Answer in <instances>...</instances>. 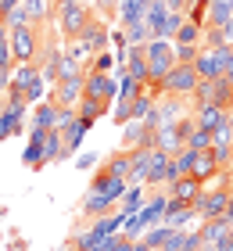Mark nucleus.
I'll return each mask as SVG.
<instances>
[{
	"label": "nucleus",
	"mask_w": 233,
	"mask_h": 251,
	"mask_svg": "<svg viewBox=\"0 0 233 251\" xmlns=\"http://www.w3.org/2000/svg\"><path fill=\"white\" fill-rule=\"evenodd\" d=\"M7 50H11V61L15 65H40L43 58V32L40 25H22V29H11L7 32Z\"/></svg>",
	"instance_id": "f257e3e1"
},
{
	"label": "nucleus",
	"mask_w": 233,
	"mask_h": 251,
	"mask_svg": "<svg viewBox=\"0 0 233 251\" xmlns=\"http://www.w3.org/2000/svg\"><path fill=\"white\" fill-rule=\"evenodd\" d=\"M7 94H11V97H22L26 104H40L43 94H47V83H43L40 65H15Z\"/></svg>",
	"instance_id": "f03ea898"
},
{
	"label": "nucleus",
	"mask_w": 233,
	"mask_h": 251,
	"mask_svg": "<svg viewBox=\"0 0 233 251\" xmlns=\"http://www.w3.org/2000/svg\"><path fill=\"white\" fill-rule=\"evenodd\" d=\"M176 68V47L172 40H151L147 43V83H165V75Z\"/></svg>",
	"instance_id": "7ed1b4c3"
},
{
	"label": "nucleus",
	"mask_w": 233,
	"mask_h": 251,
	"mask_svg": "<svg viewBox=\"0 0 233 251\" xmlns=\"http://www.w3.org/2000/svg\"><path fill=\"white\" fill-rule=\"evenodd\" d=\"M83 83H86V72H72V75H61L57 83L47 90V100H54L61 111H76L79 100H83Z\"/></svg>",
	"instance_id": "20e7f679"
},
{
	"label": "nucleus",
	"mask_w": 233,
	"mask_h": 251,
	"mask_svg": "<svg viewBox=\"0 0 233 251\" xmlns=\"http://www.w3.org/2000/svg\"><path fill=\"white\" fill-rule=\"evenodd\" d=\"M54 18H57V32L68 40H79L83 36V29L93 22V7L90 4H76V7H61V11H54Z\"/></svg>",
	"instance_id": "39448f33"
},
{
	"label": "nucleus",
	"mask_w": 233,
	"mask_h": 251,
	"mask_svg": "<svg viewBox=\"0 0 233 251\" xmlns=\"http://www.w3.org/2000/svg\"><path fill=\"white\" fill-rule=\"evenodd\" d=\"M26 119H29V104L22 97L4 94V104H0V140L18 136L22 129H26Z\"/></svg>",
	"instance_id": "423d86ee"
},
{
	"label": "nucleus",
	"mask_w": 233,
	"mask_h": 251,
	"mask_svg": "<svg viewBox=\"0 0 233 251\" xmlns=\"http://www.w3.org/2000/svg\"><path fill=\"white\" fill-rule=\"evenodd\" d=\"M115 97H119V86H115V79H111V75H104V72H86V83H83V100L111 108V104H115Z\"/></svg>",
	"instance_id": "0eeeda50"
},
{
	"label": "nucleus",
	"mask_w": 233,
	"mask_h": 251,
	"mask_svg": "<svg viewBox=\"0 0 233 251\" xmlns=\"http://www.w3.org/2000/svg\"><path fill=\"white\" fill-rule=\"evenodd\" d=\"M197 83H201V79H197V72H194L190 65H176V68H172V72L165 75V83H161V86H165V94H169V97L190 100V97H194V90H197Z\"/></svg>",
	"instance_id": "6e6552de"
},
{
	"label": "nucleus",
	"mask_w": 233,
	"mask_h": 251,
	"mask_svg": "<svg viewBox=\"0 0 233 251\" xmlns=\"http://www.w3.org/2000/svg\"><path fill=\"white\" fill-rule=\"evenodd\" d=\"M226 204H230V190L226 187H212V190L205 187V194L194 204V212H197V219H201V223H208V219H223Z\"/></svg>",
	"instance_id": "1a4fd4ad"
},
{
	"label": "nucleus",
	"mask_w": 233,
	"mask_h": 251,
	"mask_svg": "<svg viewBox=\"0 0 233 251\" xmlns=\"http://www.w3.org/2000/svg\"><path fill=\"white\" fill-rule=\"evenodd\" d=\"M79 43H83V50L90 54V58H97V54L111 50V25H108V22H101L97 15H93V22H90V25L83 29Z\"/></svg>",
	"instance_id": "9d476101"
},
{
	"label": "nucleus",
	"mask_w": 233,
	"mask_h": 251,
	"mask_svg": "<svg viewBox=\"0 0 233 251\" xmlns=\"http://www.w3.org/2000/svg\"><path fill=\"white\" fill-rule=\"evenodd\" d=\"M151 151H161V154H169V158H176L183 151V136L176 126H158L155 133H151Z\"/></svg>",
	"instance_id": "9b49d317"
},
{
	"label": "nucleus",
	"mask_w": 233,
	"mask_h": 251,
	"mask_svg": "<svg viewBox=\"0 0 233 251\" xmlns=\"http://www.w3.org/2000/svg\"><path fill=\"white\" fill-rule=\"evenodd\" d=\"M165 208H169V190H165V187H161V190H147V201H144V208H140L147 230L165 219Z\"/></svg>",
	"instance_id": "f8f14e48"
},
{
	"label": "nucleus",
	"mask_w": 233,
	"mask_h": 251,
	"mask_svg": "<svg viewBox=\"0 0 233 251\" xmlns=\"http://www.w3.org/2000/svg\"><path fill=\"white\" fill-rule=\"evenodd\" d=\"M169 201H180V204H197V198L205 194V183H197L194 176H180L176 183H169Z\"/></svg>",
	"instance_id": "ddd939ff"
},
{
	"label": "nucleus",
	"mask_w": 233,
	"mask_h": 251,
	"mask_svg": "<svg viewBox=\"0 0 233 251\" xmlns=\"http://www.w3.org/2000/svg\"><path fill=\"white\" fill-rule=\"evenodd\" d=\"M122 68H126V75L136 79L140 86H147V43L144 47H129L122 54Z\"/></svg>",
	"instance_id": "4468645a"
},
{
	"label": "nucleus",
	"mask_w": 233,
	"mask_h": 251,
	"mask_svg": "<svg viewBox=\"0 0 233 251\" xmlns=\"http://www.w3.org/2000/svg\"><path fill=\"white\" fill-rule=\"evenodd\" d=\"M61 126V108L54 104V100H40V104H32V129H43V133H51Z\"/></svg>",
	"instance_id": "2eb2a0df"
},
{
	"label": "nucleus",
	"mask_w": 233,
	"mask_h": 251,
	"mask_svg": "<svg viewBox=\"0 0 233 251\" xmlns=\"http://www.w3.org/2000/svg\"><path fill=\"white\" fill-rule=\"evenodd\" d=\"M79 208H83V215L93 223V219H101V215H111L115 208H119V201L108 198V194H101V190H90L86 198H83V204H79Z\"/></svg>",
	"instance_id": "dca6fc26"
},
{
	"label": "nucleus",
	"mask_w": 233,
	"mask_h": 251,
	"mask_svg": "<svg viewBox=\"0 0 233 251\" xmlns=\"http://www.w3.org/2000/svg\"><path fill=\"white\" fill-rule=\"evenodd\" d=\"M169 165H172V158H169V154H161V151H155V154H151V169H147L144 187H147V190H161V187H169Z\"/></svg>",
	"instance_id": "f3484780"
},
{
	"label": "nucleus",
	"mask_w": 233,
	"mask_h": 251,
	"mask_svg": "<svg viewBox=\"0 0 233 251\" xmlns=\"http://www.w3.org/2000/svg\"><path fill=\"white\" fill-rule=\"evenodd\" d=\"M165 22H169V4L165 0H151V7H147V32H151V40H169Z\"/></svg>",
	"instance_id": "a211bd4d"
},
{
	"label": "nucleus",
	"mask_w": 233,
	"mask_h": 251,
	"mask_svg": "<svg viewBox=\"0 0 233 251\" xmlns=\"http://www.w3.org/2000/svg\"><path fill=\"white\" fill-rule=\"evenodd\" d=\"M43 151H47V133H43V129H32V133H29V147L22 151V162H26L29 169H47Z\"/></svg>",
	"instance_id": "6ab92c4d"
},
{
	"label": "nucleus",
	"mask_w": 233,
	"mask_h": 251,
	"mask_svg": "<svg viewBox=\"0 0 233 251\" xmlns=\"http://www.w3.org/2000/svg\"><path fill=\"white\" fill-rule=\"evenodd\" d=\"M147 7H151V0H119V29L144 22L147 18Z\"/></svg>",
	"instance_id": "aec40b11"
},
{
	"label": "nucleus",
	"mask_w": 233,
	"mask_h": 251,
	"mask_svg": "<svg viewBox=\"0 0 233 251\" xmlns=\"http://www.w3.org/2000/svg\"><path fill=\"white\" fill-rule=\"evenodd\" d=\"M133 147H151V129L136 119L122 126V151H133Z\"/></svg>",
	"instance_id": "412c9836"
},
{
	"label": "nucleus",
	"mask_w": 233,
	"mask_h": 251,
	"mask_svg": "<svg viewBox=\"0 0 233 251\" xmlns=\"http://www.w3.org/2000/svg\"><path fill=\"white\" fill-rule=\"evenodd\" d=\"M190 68L197 72V79H201V83H215V79H223V72H219V58H215V50H201V54H197V61H194Z\"/></svg>",
	"instance_id": "4be33fe9"
},
{
	"label": "nucleus",
	"mask_w": 233,
	"mask_h": 251,
	"mask_svg": "<svg viewBox=\"0 0 233 251\" xmlns=\"http://www.w3.org/2000/svg\"><path fill=\"white\" fill-rule=\"evenodd\" d=\"M230 22H233V0H212V4H208L205 29H223Z\"/></svg>",
	"instance_id": "5701e85b"
},
{
	"label": "nucleus",
	"mask_w": 233,
	"mask_h": 251,
	"mask_svg": "<svg viewBox=\"0 0 233 251\" xmlns=\"http://www.w3.org/2000/svg\"><path fill=\"white\" fill-rule=\"evenodd\" d=\"M190 115H194V122L201 126V129H208V133H215L219 126L226 122V111H223V108H215V104H201V108H194Z\"/></svg>",
	"instance_id": "b1692460"
},
{
	"label": "nucleus",
	"mask_w": 233,
	"mask_h": 251,
	"mask_svg": "<svg viewBox=\"0 0 233 251\" xmlns=\"http://www.w3.org/2000/svg\"><path fill=\"white\" fill-rule=\"evenodd\" d=\"M201 40H205V29H201V25H194L190 18H186L183 25L172 32V47H205Z\"/></svg>",
	"instance_id": "393cba45"
},
{
	"label": "nucleus",
	"mask_w": 233,
	"mask_h": 251,
	"mask_svg": "<svg viewBox=\"0 0 233 251\" xmlns=\"http://www.w3.org/2000/svg\"><path fill=\"white\" fill-rule=\"evenodd\" d=\"M219 173H223V169L215 165V154H212V151H201V154H197V162H194V173H190V176L197 179V183H205V187H208Z\"/></svg>",
	"instance_id": "a878e982"
},
{
	"label": "nucleus",
	"mask_w": 233,
	"mask_h": 251,
	"mask_svg": "<svg viewBox=\"0 0 233 251\" xmlns=\"http://www.w3.org/2000/svg\"><path fill=\"white\" fill-rule=\"evenodd\" d=\"M230 230H233V226L226 219H208V223L197 226V237H201V244H219Z\"/></svg>",
	"instance_id": "bb28decb"
},
{
	"label": "nucleus",
	"mask_w": 233,
	"mask_h": 251,
	"mask_svg": "<svg viewBox=\"0 0 233 251\" xmlns=\"http://www.w3.org/2000/svg\"><path fill=\"white\" fill-rule=\"evenodd\" d=\"M144 201H147V187H129L122 194V201H119V212L129 219V215H136L140 208H144Z\"/></svg>",
	"instance_id": "cd10ccee"
},
{
	"label": "nucleus",
	"mask_w": 233,
	"mask_h": 251,
	"mask_svg": "<svg viewBox=\"0 0 233 251\" xmlns=\"http://www.w3.org/2000/svg\"><path fill=\"white\" fill-rule=\"evenodd\" d=\"M101 173H108V176H119V179H126V176H129V151H111L108 158H104Z\"/></svg>",
	"instance_id": "c85d7f7f"
},
{
	"label": "nucleus",
	"mask_w": 233,
	"mask_h": 251,
	"mask_svg": "<svg viewBox=\"0 0 233 251\" xmlns=\"http://www.w3.org/2000/svg\"><path fill=\"white\" fill-rule=\"evenodd\" d=\"M104 241L93 230H83V233H76V237H68V251H101Z\"/></svg>",
	"instance_id": "c756f323"
},
{
	"label": "nucleus",
	"mask_w": 233,
	"mask_h": 251,
	"mask_svg": "<svg viewBox=\"0 0 233 251\" xmlns=\"http://www.w3.org/2000/svg\"><path fill=\"white\" fill-rule=\"evenodd\" d=\"M22 7L29 11V18L36 22V25H43V22L54 15V0H22Z\"/></svg>",
	"instance_id": "7c9ffc66"
},
{
	"label": "nucleus",
	"mask_w": 233,
	"mask_h": 251,
	"mask_svg": "<svg viewBox=\"0 0 233 251\" xmlns=\"http://www.w3.org/2000/svg\"><path fill=\"white\" fill-rule=\"evenodd\" d=\"M183 147H190V151H197V154H201V151H212V133H208V129H201V126H194Z\"/></svg>",
	"instance_id": "2f4dec72"
},
{
	"label": "nucleus",
	"mask_w": 233,
	"mask_h": 251,
	"mask_svg": "<svg viewBox=\"0 0 233 251\" xmlns=\"http://www.w3.org/2000/svg\"><path fill=\"white\" fill-rule=\"evenodd\" d=\"M155 104H158V100L144 90V94H140V97L133 100V119H136V122H147L151 115H155Z\"/></svg>",
	"instance_id": "473e14b6"
},
{
	"label": "nucleus",
	"mask_w": 233,
	"mask_h": 251,
	"mask_svg": "<svg viewBox=\"0 0 233 251\" xmlns=\"http://www.w3.org/2000/svg\"><path fill=\"white\" fill-rule=\"evenodd\" d=\"M165 241H169V226H165V223L151 226V230L144 233V244H147L151 251H161V248H165Z\"/></svg>",
	"instance_id": "72a5a7b5"
},
{
	"label": "nucleus",
	"mask_w": 233,
	"mask_h": 251,
	"mask_svg": "<svg viewBox=\"0 0 233 251\" xmlns=\"http://www.w3.org/2000/svg\"><path fill=\"white\" fill-rule=\"evenodd\" d=\"M90 7H93V4H90ZM93 15H97L101 22H108V25H111V22L119 18V0H97V7H93Z\"/></svg>",
	"instance_id": "f704fd0d"
},
{
	"label": "nucleus",
	"mask_w": 233,
	"mask_h": 251,
	"mask_svg": "<svg viewBox=\"0 0 233 251\" xmlns=\"http://www.w3.org/2000/svg\"><path fill=\"white\" fill-rule=\"evenodd\" d=\"M115 65H119V58H115L111 50H104V54H97V58L90 61V72H104V75H111V72H115Z\"/></svg>",
	"instance_id": "c9c22d12"
},
{
	"label": "nucleus",
	"mask_w": 233,
	"mask_h": 251,
	"mask_svg": "<svg viewBox=\"0 0 233 251\" xmlns=\"http://www.w3.org/2000/svg\"><path fill=\"white\" fill-rule=\"evenodd\" d=\"M194 162H197V151H190V147H183V151L172 158V165L180 169V176H190L194 173Z\"/></svg>",
	"instance_id": "e433bc0d"
},
{
	"label": "nucleus",
	"mask_w": 233,
	"mask_h": 251,
	"mask_svg": "<svg viewBox=\"0 0 233 251\" xmlns=\"http://www.w3.org/2000/svg\"><path fill=\"white\" fill-rule=\"evenodd\" d=\"M205 50H219V47H230V43H226V32L223 29H205Z\"/></svg>",
	"instance_id": "4c0bfd02"
},
{
	"label": "nucleus",
	"mask_w": 233,
	"mask_h": 251,
	"mask_svg": "<svg viewBox=\"0 0 233 251\" xmlns=\"http://www.w3.org/2000/svg\"><path fill=\"white\" fill-rule=\"evenodd\" d=\"M212 147H233V129H230V122H223V126L212 133Z\"/></svg>",
	"instance_id": "58836bf2"
},
{
	"label": "nucleus",
	"mask_w": 233,
	"mask_h": 251,
	"mask_svg": "<svg viewBox=\"0 0 233 251\" xmlns=\"http://www.w3.org/2000/svg\"><path fill=\"white\" fill-rule=\"evenodd\" d=\"M186 233H190V230H172V226H169V241H165V248H161V251H183Z\"/></svg>",
	"instance_id": "ea45409f"
},
{
	"label": "nucleus",
	"mask_w": 233,
	"mask_h": 251,
	"mask_svg": "<svg viewBox=\"0 0 233 251\" xmlns=\"http://www.w3.org/2000/svg\"><path fill=\"white\" fill-rule=\"evenodd\" d=\"M101 251H133V241H129V237H122V233H115V237H108V241H104Z\"/></svg>",
	"instance_id": "a19ab883"
},
{
	"label": "nucleus",
	"mask_w": 233,
	"mask_h": 251,
	"mask_svg": "<svg viewBox=\"0 0 233 251\" xmlns=\"http://www.w3.org/2000/svg\"><path fill=\"white\" fill-rule=\"evenodd\" d=\"M115 122L119 126L133 122V100H115Z\"/></svg>",
	"instance_id": "79ce46f5"
},
{
	"label": "nucleus",
	"mask_w": 233,
	"mask_h": 251,
	"mask_svg": "<svg viewBox=\"0 0 233 251\" xmlns=\"http://www.w3.org/2000/svg\"><path fill=\"white\" fill-rule=\"evenodd\" d=\"M205 47H176V65H194Z\"/></svg>",
	"instance_id": "37998d69"
},
{
	"label": "nucleus",
	"mask_w": 233,
	"mask_h": 251,
	"mask_svg": "<svg viewBox=\"0 0 233 251\" xmlns=\"http://www.w3.org/2000/svg\"><path fill=\"white\" fill-rule=\"evenodd\" d=\"M11 68H15V61H11V50H7V47H0V75L11 72Z\"/></svg>",
	"instance_id": "c03bdc74"
},
{
	"label": "nucleus",
	"mask_w": 233,
	"mask_h": 251,
	"mask_svg": "<svg viewBox=\"0 0 233 251\" xmlns=\"http://www.w3.org/2000/svg\"><path fill=\"white\" fill-rule=\"evenodd\" d=\"M165 4H169V11H180V15H186L194 0H165Z\"/></svg>",
	"instance_id": "a18cd8bd"
},
{
	"label": "nucleus",
	"mask_w": 233,
	"mask_h": 251,
	"mask_svg": "<svg viewBox=\"0 0 233 251\" xmlns=\"http://www.w3.org/2000/svg\"><path fill=\"white\" fill-rule=\"evenodd\" d=\"M212 248H215V251H233V230H230V233H226L219 244H212Z\"/></svg>",
	"instance_id": "49530a36"
},
{
	"label": "nucleus",
	"mask_w": 233,
	"mask_h": 251,
	"mask_svg": "<svg viewBox=\"0 0 233 251\" xmlns=\"http://www.w3.org/2000/svg\"><path fill=\"white\" fill-rule=\"evenodd\" d=\"M76 4H90V0H54V11H61V7H76Z\"/></svg>",
	"instance_id": "de8ad7c7"
},
{
	"label": "nucleus",
	"mask_w": 233,
	"mask_h": 251,
	"mask_svg": "<svg viewBox=\"0 0 233 251\" xmlns=\"http://www.w3.org/2000/svg\"><path fill=\"white\" fill-rule=\"evenodd\" d=\"M93 162H97V158H93V154H79V158H76V165H79V169H90Z\"/></svg>",
	"instance_id": "09e8293b"
},
{
	"label": "nucleus",
	"mask_w": 233,
	"mask_h": 251,
	"mask_svg": "<svg viewBox=\"0 0 233 251\" xmlns=\"http://www.w3.org/2000/svg\"><path fill=\"white\" fill-rule=\"evenodd\" d=\"M22 0H0V15H7V11H15Z\"/></svg>",
	"instance_id": "8fccbe9b"
},
{
	"label": "nucleus",
	"mask_w": 233,
	"mask_h": 251,
	"mask_svg": "<svg viewBox=\"0 0 233 251\" xmlns=\"http://www.w3.org/2000/svg\"><path fill=\"white\" fill-rule=\"evenodd\" d=\"M223 219L233 226V190H230V204H226V215H223Z\"/></svg>",
	"instance_id": "3c124183"
},
{
	"label": "nucleus",
	"mask_w": 233,
	"mask_h": 251,
	"mask_svg": "<svg viewBox=\"0 0 233 251\" xmlns=\"http://www.w3.org/2000/svg\"><path fill=\"white\" fill-rule=\"evenodd\" d=\"M0 47H7V25L0 22Z\"/></svg>",
	"instance_id": "603ef678"
},
{
	"label": "nucleus",
	"mask_w": 233,
	"mask_h": 251,
	"mask_svg": "<svg viewBox=\"0 0 233 251\" xmlns=\"http://www.w3.org/2000/svg\"><path fill=\"white\" fill-rule=\"evenodd\" d=\"M223 32H226V43L233 47V22H230V25H223Z\"/></svg>",
	"instance_id": "864d4df0"
},
{
	"label": "nucleus",
	"mask_w": 233,
	"mask_h": 251,
	"mask_svg": "<svg viewBox=\"0 0 233 251\" xmlns=\"http://www.w3.org/2000/svg\"><path fill=\"white\" fill-rule=\"evenodd\" d=\"M133 251H151V248H147L144 241H136V244H133Z\"/></svg>",
	"instance_id": "5fc2aeb1"
},
{
	"label": "nucleus",
	"mask_w": 233,
	"mask_h": 251,
	"mask_svg": "<svg viewBox=\"0 0 233 251\" xmlns=\"http://www.w3.org/2000/svg\"><path fill=\"white\" fill-rule=\"evenodd\" d=\"M197 251H215V248H212V244H201V248H197Z\"/></svg>",
	"instance_id": "6e6d98bb"
},
{
	"label": "nucleus",
	"mask_w": 233,
	"mask_h": 251,
	"mask_svg": "<svg viewBox=\"0 0 233 251\" xmlns=\"http://www.w3.org/2000/svg\"><path fill=\"white\" fill-rule=\"evenodd\" d=\"M0 22H4V15H0Z\"/></svg>",
	"instance_id": "4d7b16f0"
}]
</instances>
